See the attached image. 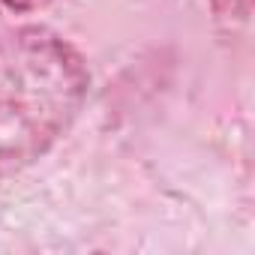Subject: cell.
Instances as JSON below:
<instances>
[{
	"mask_svg": "<svg viewBox=\"0 0 255 255\" xmlns=\"http://www.w3.org/2000/svg\"><path fill=\"white\" fill-rule=\"evenodd\" d=\"M87 90L90 69L57 30L24 24L0 36V180L51 153L78 120Z\"/></svg>",
	"mask_w": 255,
	"mask_h": 255,
	"instance_id": "1",
	"label": "cell"
},
{
	"mask_svg": "<svg viewBox=\"0 0 255 255\" xmlns=\"http://www.w3.org/2000/svg\"><path fill=\"white\" fill-rule=\"evenodd\" d=\"M9 12H36V9H45L54 0H0Z\"/></svg>",
	"mask_w": 255,
	"mask_h": 255,
	"instance_id": "3",
	"label": "cell"
},
{
	"mask_svg": "<svg viewBox=\"0 0 255 255\" xmlns=\"http://www.w3.org/2000/svg\"><path fill=\"white\" fill-rule=\"evenodd\" d=\"M213 15L219 21H246L252 12V0H210Z\"/></svg>",
	"mask_w": 255,
	"mask_h": 255,
	"instance_id": "2",
	"label": "cell"
}]
</instances>
